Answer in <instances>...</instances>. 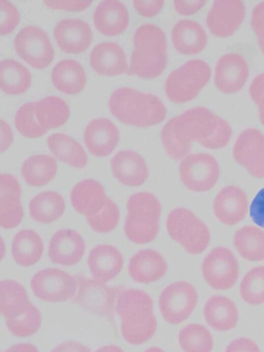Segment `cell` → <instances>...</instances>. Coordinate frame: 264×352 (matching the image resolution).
I'll list each match as a JSON object with an SVG mask.
<instances>
[{
    "instance_id": "2e32d148",
    "label": "cell",
    "mask_w": 264,
    "mask_h": 352,
    "mask_svg": "<svg viewBox=\"0 0 264 352\" xmlns=\"http://www.w3.org/2000/svg\"><path fill=\"white\" fill-rule=\"evenodd\" d=\"M249 78V67L243 56L236 53L223 55L214 69V85L225 94L239 92Z\"/></svg>"
},
{
    "instance_id": "f546056e",
    "label": "cell",
    "mask_w": 264,
    "mask_h": 352,
    "mask_svg": "<svg viewBox=\"0 0 264 352\" xmlns=\"http://www.w3.org/2000/svg\"><path fill=\"white\" fill-rule=\"evenodd\" d=\"M52 82L56 89L65 94H78L87 83L86 73L78 61L65 59L60 61L52 71Z\"/></svg>"
},
{
    "instance_id": "7c38bea8",
    "label": "cell",
    "mask_w": 264,
    "mask_h": 352,
    "mask_svg": "<svg viewBox=\"0 0 264 352\" xmlns=\"http://www.w3.org/2000/svg\"><path fill=\"white\" fill-rule=\"evenodd\" d=\"M239 275V261L225 247L212 249L202 263L204 281L214 289H230L236 283Z\"/></svg>"
},
{
    "instance_id": "3957f363",
    "label": "cell",
    "mask_w": 264,
    "mask_h": 352,
    "mask_svg": "<svg viewBox=\"0 0 264 352\" xmlns=\"http://www.w3.org/2000/svg\"><path fill=\"white\" fill-rule=\"evenodd\" d=\"M109 107L120 122L142 129L159 124L167 114L160 98L128 87L115 90L109 98Z\"/></svg>"
},
{
    "instance_id": "681fc988",
    "label": "cell",
    "mask_w": 264,
    "mask_h": 352,
    "mask_svg": "<svg viewBox=\"0 0 264 352\" xmlns=\"http://www.w3.org/2000/svg\"><path fill=\"white\" fill-rule=\"evenodd\" d=\"M206 5V0H175L173 1V6L177 13L184 16L194 15Z\"/></svg>"
},
{
    "instance_id": "1f68e13d",
    "label": "cell",
    "mask_w": 264,
    "mask_h": 352,
    "mask_svg": "<svg viewBox=\"0 0 264 352\" xmlns=\"http://www.w3.org/2000/svg\"><path fill=\"white\" fill-rule=\"evenodd\" d=\"M43 252V240L34 230H21L12 240V254L19 265L31 267L35 265L41 259Z\"/></svg>"
},
{
    "instance_id": "db71d44e",
    "label": "cell",
    "mask_w": 264,
    "mask_h": 352,
    "mask_svg": "<svg viewBox=\"0 0 264 352\" xmlns=\"http://www.w3.org/2000/svg\"><path fill=\"white\" fill-rule=\"evenodd\" d=\"M0 131H1V152L3 153L12 145L14 135H12V129L4 120L0 121Z\"/></svg>"
},
{
    "instance_id": "52a82bcc",
    "label": "cell",
    "mask_w": 264,
    "mask_h": 352,
    "mask_svg": "<svg viewBox=\"0 0 264 352\" xmlns=\"http://www.w3.org/2000/svg\"><path fill=\"white\" fill-rule=\"evenodd\" d=\"M210 67L202 60H190L173 71L165 82V94L170 102H191L210 79Z\"/></svg>"
},
{
    "instance_id": "30bf717a",
    "label": "cell",
    "mask_w": 264,
    "mask_h": 352,
    "mask_svg": "<svg viewBox=\"0 0 264 352\" xmlns=\"http://www.w3.org/2000/svg\"><path fill=\"white\" fill-rule=\"evenodd\" d=\"M16 54L35 69H45L55 56L53 45L47 32L36 26L22 28L14 41Z\"/></svg>"
},
{
    "instance_id": "5bb4252c",
    "label": "cell",
    "mask_w": 264,
    "mask_h": 352,
    "mask_svg": "<svg viewBox=\"0 0 264 352\" xmlns=\"http://www.w3.org/2000/svg\"><path fill=\"white\" fill-rule=\"evenodd\" d=\"M245 8L241 0H216L206 17V25L214 36L229 38L241 28Z\"/></svg>"
},
{
    "instance_id": "11a10c76",
    "label": "cell",
    "mask_w": 264,
    "mask_h": 352,
    "mask_svg": "<svg viewBox=\"0 0 264 352\" xmlns=\"http://www.w3.org/2000/svg\"><path fill=\"white\" fill-rule=\"evenodd\" d=\"M3 352H38V349L32 344L23 343L12 346Z\"/></svg>"
},
{
    "instance_id": "cb8c5ba5",
    "label": "cell",
    "mask_w": 264,
    "mask_h": 352,
    "mask_svg": "<svg viewBox=\"0 0 264 352\" xmlns=\"http://www.w3.org/2000/svg\"><path fill=\"white\" fill-rule=\"evenodd\" d=\"M90 65L97 74L107 77L128 73L127 59L123 49L116 43H101L91 51Z\"/></svg>"
},
{
    "instance_id": "6f0895ef",
    "label": "cell",
    "mask_w": 264,
    "mask_h": 352,
    "mask_svg": "<svg viewBox=\"0 0 264 352\" xmlns=\"http://www.w3.org/2000/svg\"><path fill=\"white\" fill-rule=\"evenodd\" d=\"M258 107H259L260 121H261L262 124L264 125V98L259 102Z\"/></svg>"
},
{
    "instance_id": "d590c367",
    "label": "cell",
    "mask_w": 264,
    "mask_h": 352,
    "mask_svg": "<svg viewBox=\"0 0 264 352\" xmlns=\"http://www.w3.org/2000/svg\"><path fill=\"white\" fill-rule=\"evenodd\" d=\"M69 115L67 104L58 96H47L35 102V116L45 131L65 124Z\"/></svg>"
},
{
    "instance_id": "7dc6e473",
    "label": "cell",
    "mask_w": 264,
    "mask_h": 352,
    "mask_svg": "<svg viewBox=\"0 0 264 352\" xmlns=\"http://www.w3.org/2000/svg\"><path fill=\"white\" fill-rule=\"evenodd\" d=\"M164 6L163 0H134L133 7L142 17L152 18L156 16Z\"/></svg>"
},
{
    "instance_id": "4fadbf2b",
    "label": "cell",
    "mask_w": 264,
    "mask_h": 352,
    "mask_svg": "<svg viewBox=\"0 0 264 352\" xmlns=\"http://www.w3.org/2000/svg\"><path fill=\"white\" fill-rule=\"evenodd\" d=\"M220 175L218 162L210 154L187 155L179 164V177L189 190L206 192L216 185Z\"/></svg>"
},
{
    "instance_id": "ab89813d",
    "label": "cell",
    "mask_w": 264,
    "mask_h": 352,
    "mask_svg": "<svg viewBox=\"0 0 264 352\" xmlns=\"http://www.w3.org/2000/svg\"><path fill=\"white\" fill-rule=\"evenodd\" d=\"M241 298L247 304L258 306L264 302V265L253 267L243 278L239 286Z\"/></svg>"
},
{
    "instance_id": "d6a6232c",
    "label": "cell",
    "mask_w": 264,
    "mask_h": 352,
    "mask_svg": "<svg viewBox=\"0 0 264 352\" xmlns=\"http://www.w3.org/2000/svg\"><path fill=\"white\" fill-rule=\"evenodd\" d=\"M50 151L58 160L76 168H82L88 164V156L82 146L64 133H53L47 138Z\"/></svg>"
},
{
    "instance_id": "ba28073f",
    "label": "cell",
    "mask_w": 264,
    "mask_h": 352,
    "mask_svg": "<svg viewBox=\"0 0 264 352\" xmlns=\"http://www.w3.org/2000/svg\"><path fill=\"white\" fill-rule=\"evenodd\" d=\"M76 279L78 292L74 302L91 314L111 320L116 298L121 292L119 288L109 287L96 280L87 279L85 276H76Z\"/></svg>"
},
{
    "instance_id": "ac0fdd59",
    "label": "cell",
    "mask_w": 264,
    "mask_h": 352,
    "mask_svg": "<svg viewBox=\"0 0 264 352\" xmlns=\"http://www.w3.org/2000/svg\"><path fill=\"white\" fill-rule=\"evenodd\" d=\"M86 244L80 234L74 230H60L50 241L49 257L52 263L74 265L84 256Z\"/></svg>"
},
{
    "instance_id": "f907efd6",
    "label": "cell",
    "mask_w": 264,
    "mask_h": 352,
    "mask_svg": "<svg viewBox=\"0 0 264 352\" xmlns=\"http://www.w3.org/2000/svg\"><path fill=\"white\" fill-rule=\"evenodd\" d=\"M225 352H260L257 343L249 338H239L233 340L227 346Z\"/></svg>"
},
{
    "instance_id": "44dd1931",
    "label": "cell",
    "mask_w": 264,
    "mask_h": 352,
    "mask_svg": "<svg viewBox=\"0 0 264 352\" xmlns=\"http://www.w3.org/2000/svg\"><path fill=\"white\" fill-rule=\"evenodd\" d=\"M21 186L10 174L0 175V226L14 228L22 221L24 212L21 204Z\"/></svg>"
},
{
    "instance_id": "83f0119b",
    "label": "cell",
    "mask_w": 264,
    "mask_h": 352,
    "mask_svg": "<svg viewBox=\"0 0 264 352\" xmlns=\"http://www.w3.org/2000/svg\"><path fill=\"white\" fill-rule=\"evenodd\" d=\"M171 40L177 52L196 55L202 52L208 44V36L202 26L192 20H181L171 30Z\"/></svg>"
},
{
    "instance_id": "9c48e42d",
    "label": "cell",
    "mask_w": 264,
    "mask_h": 352,
    "mask_svg": "<svg viewBox=\"0 0 264 352\" xmlns=\"http://www.w3.org/2000/svg\"><path fill=\"white\" fill-rule=\"evenodd\" d=\"M78 285L76 276L54 267L37 272L30 282L34 296L50 302H66L74 298Z\"/></svg>"
},
{
    "instance_id": "d4e9b609",
    "label": "cell",
    "mask_w": 264,
    "mask_h": 352,
    "mask_svg": "<svg viewBox=\"0 0 264 352\" xmlns=\"http://www.w3.org/2000/svg\"><path fill=\"white\" fill-rule=\"evenodd\" d=\"M124 261L121 252L111 245L94 247L88 256V265L94 280L105 283L119 275Z\"/></svg>"
},
{
    "instance_id": "f6af8a7d",
    "label": "cell",
    "mask_w": 264,
    "mask_h": 352,
    "mask_svg": "<svg viewBox=\"0 0 264 352\" xmlns=\"http://www.w3.org/2000/svg\"><path fill=\"white\" fill-rule=\"evenodd\" d=\"M45 5L52 10L68 12H82L92 5V0H45Z\"/></svg>"
},
{
    "instance_id": "8992f818",
    "label": "cell",
    "mask_w": 264,
    "mask_h": 352,
    "mask_svg": "<svg viewBox=\"0 0 264 352\" xmlns=\"http://www.w3.org/2000/svg\"><path fill=\"white\" fill-rule=\"evenodd\" d=\"M166 228L169 236L190 254H200L210 244V232L206 224L185 208H177L170 212Z\"/></svg>"
},
{
    "instance_id": "816d5d0a",
    "label": "cell",
    "mask_w": 264,
    "mask_h": 352,
    "mask_svg": "<svg viewBox=\"0 0 264 352\" xmlns=\"http://www.w3.org/2000/svg\"><path fill=\"white\" fill-rule=\"evenodd\" d=\"M250 96L256 104L264 98V74L257 76L250 86Z\"/></svg>"
},
{
    "instance_id": "8fae6325",
    "label": "cell",
    "mask_w": 264,
    "mask_h": 352,
    "mask_svg": "<svg viewBox=\"0 0 264 352\" xmlns=\"http://www.w3.org/2000/svg\"><path fill=\"white\" fill-rule=\"evenodd\" d=\"M198 294L189 282L177 281L167 286L159 298L163 318L170 324H179L193 313Z\"/></svg>"
},
{
    "instance_id": "6da1fadb",
    "label": "cell",
    "mask_w": 264,
    "mask_h": 352,
    "mask_svg": "<svg viewBox=\"0 0 264 352\" xmlns=\"http://www.w3.org/2000/svg\"><path fill=\"white\" fill-rule=\"evenodd\" d=\"M175 137L188 149L197 142L208 149H222L228 145L232 129L227 121L204 107L191 109L167 122Z\"/></svg>"
},
{
    "instance_id": "836d02e7",
    "label": "cell",
    "mask_w": 264,
    "mask_h": 352,
    "mask_svg": "<svg viewBox=\"0 0 264 352\" xmlns=\"http://www.w3.org/2000/svg\"><path fill=\"white\" fill-rule=\"evenodd\" d=\"M64 211L63 197L55 191L39 193L29 204L31 218L41 223L50 224L56 221L63 215Z\"/></svg>"
},
{
    "instance_id": "484cf974",
    "label": "cell",
    "mask_w": 264,
    "mask_h": 352,
    "mask_svg": "<svg viewBox=\"0 0 264 352\" xmlns=\"http://www.w3.org/2000/svg\"><path fill=\"white\" fill-rule=\"evenodd\" d=\"M129 24L127 8L119 0H104L94 12V25L103 36H116Z\"/></svg>"
},
{
    "instance_id": "9f6ffc18",
    "label": "cell",
    "mask_w": 264,
    "mask_h": 352,
    "mask_svg": "<svg viewBox=\"0 0 264 352\" xmlns=\"http://www.w3.org/2000/svg\"><path fill=\"white\" fill-rule=\"evenodd\" d=\"M95 352H125L119 346L109 345L103 346V347L99 348Z\"/></svg>"
},
{
    "instance_id": "b9f144b4",
    "label": "cell",
    "mask_w": 264,
    "mask_h": 352,
    "mask_svg": "<svg viewBox=\"0 0 264 352\" xmlns=\"http://www.w3.org/2000/svg\"><path fill=\"white\" fill-rule=\"evenodd\" d=\"M8 331L16 337L25 338L33 335L38 331L41 324V314L38 309L31 305L25 314L16 318L6 319Z\"/></svg>"
},
{
    "instance_id": "74e56055",
    "label": "cell",
    "mask_w": 264,
    "mask_h": 352,
    "mask_svg": "<svg viewBox=\"0 0 264 352\" xmlns=\"http://www.w3.org/2000/svg\"><path fill=\"white\" fill-rule=\"evenodd\" d=\"M233 244L243 258L249 261L264 259V230L257 226H243L235 232Z\"/></svg>"
},
{
    "instance_id": "ffe728a7",
    "label": "cell",
    "mask_w": 264,
    "mask_h": 352,
    "mask_svg": "<svg viewBox=\"0 0 264 352\" xmlns=\"http://www.w3.org/2000/svg\"><path fill=\"white\" fill-rule=\"evenodd\" d=\"M111 168L113 177L126 186H140L148 177L146 160L132 150L118 152L111 160Z\"/></svg>"
},
{
    "instance_id": "f5cc1de1",
    "label": "cell",
    "mask_w": 264,
    "mask_h": 352,
    "mask_svg": "<svg viewBox=\"0 0 264 352\" xmlns=\"http://www.w3.org/2000/svg\"><path fill=\"white\" fill-rule=\"evenodd\" d=\"M51 352H90V350L78 342L67 341L56 346Z\"/></svg>"
},
{
    "instance_id": "277c9868",
    "label": "cell",
    "mask_w": 264,
    "mask_h": 352,
    "mask_svg": "<svg viewBox=\"0 0 264 352\" xmlns=\"http://www.w3.org/2000/svg\"><path fill=\"white\" fill-rule=\"evenodd\" d=\"M167 65V41L164 32L154 24H144L133 36L128 75L142 79L159 77Z\"/></svg>"
},
{
    "instance_id": "4316f807",
    "label": "cell",
    "mask_w": 264,
    "mask_h": 352,
    "mask_svg": "<svg viewBox=\"0 0 264 352\" xmlns=\"http://www.w3.org/2000/svg\"><path fill=\"white\" fill-rule=\"evenodd\" d=\"M128 272L130 277L138 283H152L166 274L167 263L160 253L153 249H144L131 257Z\"/></svg>"
},
{
    "instance_id": "8d00e7d4",
    "label": "cell",
    "mask_w": 264,
    "mask_h": 352,
    "mask_svg": "<svg viewBox=\"0 0 264 352\" xmlns=\"http://www.w3.org/2000/svg\"><path fill=\"white\" fill-rule=\"evenodd\" d=\"M57 162L49 155H34L27 158L22 164L21 173L30 186H45L57 174Z\"/></svg>"
},
{
    "instance_id": "f1b7e54d",
    "label": "cell",
    "mask_w": 264,
    "mask_h": 352,
    "mask_svg": "<svg viewBox=\"0 0 264 352\" xmlns=\"http://www.w3.org/2000/svg\"><path fill=\"white\" fill-rule=\"evenodd\" d=\"M204 316L206 323L219 331L234 329L239 318V310L234 302L223 296L208 298L204 305Z\"/></svg>"
},
{
    "instance_id": "5b68a950",
    "label": "cell",
    "mask_w": 264,
    "mask_h": 352,
    "mask_svg": "<svg viewBox=\"0 0 264 352\" xmlns=\"http://www.w3.org/2000/svg\"><path fill=\"white\" fill-rule=\"evenodd\" d=\"M125 232L128 240L135 244H146L155 240L159 232L161 205L155 195L138 192L128 199Z\"/></svg>"
},
{
    "instance_id": "603a6c76",
    "label": "cell",
    "mask_w": 264,
    "mask_h": 352,
    "mask_svg": "<svg viewBox=\"0 0 264 352\" xmlns=\"http://www.w3.org/2000/svg\"><path fill=\"white\" fill-rule=\"evenodd\" d=\"M109 199L102 185L92 179L80 181L70 193L72 207L86 217L97 215L102 211Z\"/></svg>"
},
{
    "instance_id": "c3c4849f",
    "label": "cell",
    "mask_w": 264,
    "mask_h": 352,
    "mask_svg": "<svg viewBox=\"0 0 264 352\" xmlns=\"http://www.w3.org/2000/svg\"><path fill=\"white\" fill-rule=\"evenodd\" d=\"M250 216L256 226L264 230V188L254 197L250 207Z\"/></svg>"
},
{
    "instance_id": "7a4b0ae2",
    "label": "cell",
    "mask_w": 264,
    "mask_h": 352,
    "mask_svg": "<svg viewBox=\"0 0 264 352\" xmlns=\"http://www.w3.org/2000/svg\"><path fill=\"white\" fill-rule=\"evenodd\" d=\"M116 311L121 321L122 337L131 345H140L156 333L153 300L144 290L126 289L120 292Z\"/></svg>"
},
{
    "instance_id": "60d3db41",
    "label": "cell",
    "mask_w": 264,
    "mask_h": 352,
    "mask_svg": "<svg viewBox=\"0 0 264 352\" xmlns=\"http://www.w3.org/2000/svg\"><path fill=\"white\" fill-rule=\"evenodd\" d=\"M14 125L21 135L29 139L43 137L47 131L37 121L35 116V102H28L19 109L14 116Z\"/></svg>"
},
{
    "instance_id": "f35d334b",
    "label": "cell",
    "mask_w": 264,
    "mask_h": 352,
    "mask_svg": "<svg viewBox=\"0 0 264 352\" xmlns=\"http://www.w3.org/2000/svg\"><path fill=\"white\" fill-rule=\"evenodd\" d=\"M179 343L185 352H212L214 339L212 333L204 325H187L179 333Z\"/></svg>"
},
{
    "instance_id": "9a60e30c",
    "label": "cell",
    "mask_w": 264,
    "mask_h": 352,
    "mask_svg": "<svg viewBox=\"0 0 264 352\" xmlns=\"http://www.w3.org/2000/svg\"><path fill=\"white\" fill-rule=\"evenodd\" d=\"M233 157L251 176L264 178V135L255 129H245L233 146Z\"/></svg>"
},
{
    "instance_id": "680465c9",
    "label": "cell",
    "mask_w": 264,
    "mask_h": 352,
    "mask_svg": "<svg viewBox=\"0 0 264 352\" xmlns=\"http://www.w3.org/2000/svg\"><path fill=\"white\" fill-rule=\"evenodd\" d=\"M144 352H165L164 350L161 349V348L158 347H151L148 349H146Z\"/></svg>"
},
{
    "instance_id": "7402d4cb",
    "label": "cell",
    "mask_w": 264,
    "mask_h": 352,
    "mask_svg": "<svg viewBox=\"0 0 264 352\" xmlns=\"http://www.w3.org/2000/svg\"><path fill=\"white\" fill-rule=\"evenodd\" d=\"M247 212V195L239 187H225L214 199V215L225 226L239 223L245 217Z\"/></svg>"
},
{
    "instance_id": "ee69618b",
    "label": "cell",
    "mask_w": 264,
    "mask_h": 352,
    "mask_svg": "<svg viewBox=\"0 0 264 352\" xmlns=\"http://www.w3.org/2000/svg\"><path fill=\"white\" fill-rule=\"evenodd\" d=\"M20 21L18 9L10 1L0 0V34L6 36L14 32Z\"/></svg>"
},
{
    "instance_id": "7bdbcfd3",
    "label": "cell",
    "mask_w": 264,
    "mask_h": 352,
    "mask_svg": "<svg viewBox=\"0 0 264 352\" xmlns=\"http://www.w3.org/2000/svg\"><path fill=\"white\" fill-rule=\"evenodd\" d=\"M120 211L117 205L109 199L102 211L97 215L87 217L89 226L95 232L107 234L117 228L119 223Z\"/></svg>"
},
{
    "instance_id": "4dcf8cb0",
    "label": "cell",
    "mask_w": 264,
    "mask_h": 352,
    "mask_svg": "<svg viewBox=\"0 0 264 352\" xmlns=\"http://www.w3.org/2000/svg\"><path fill=\"white\" fill-rule=\"evenodd\" d=\"M0 312L4 318L12 319L25 314L30 308L29 300L25 288L18 282L12 280H3L0 283Z\"/></svg>"
},
{
    "instance_id": "e0dca14e",
    "label": "cell",
    "mask_w": 264,
    "mask_h": 352,
    "mask_svg": "<svg viewBox=\"0 0 264 352\" xmlns=\"http://www.w3.org/2000/svg\"><path fill=\"white\" fill-rule=\"evenodd\" d=\"M58 46L68 54H80L92 44L93 34L88 23L80 19H63L54 28Z\"/></svg>"
},
{
    "instance_id": "e575fe53",
    "label": "cell",
    "mask_w": 264,
    "mask_h": 352,
    "mask_svg": "<svg viewBox=\"0 0 264 352\" xmlns=\"http://www.w3.org/2000/svg\"><path fill=\"white\" fill-rule=\"evenodd\" d=\"M31 86V74L24 65L12 59L0 63V87L4 94L18 96Z\"/></svg>"
},
{
    "instance_id": "bcb514c9",
    "label": "cell",
    "mask_w": 264,
    "mask_h": 352,
    "mask_svg": "<svg viewBox=\"0 0 264 352\" xmlns=\"http://www.w3.org/2000/svg\"><path fill=\"white\" fill-rule=\"evenodd\" d=\"M251 25L257 36L260 50L264 55V1L258 3L252 12Z\"/></svg>"
},
{
    "instance_id": "d6986e66",
    "label": "cell",
    "mask_w": 264,
    "mask_h": 352,
    "mask_svg": "<svg viewBox=\"0 0 264 352\" xmlns=\"http://www.w3.org/2000/svg\"><path fill=\"white\" fill-rule=\"evenodd\" d=\"M119 140V129L109 119H95L85 129V145L97 157H105L113 153Z\"/></svg>"
}]
</instances>
